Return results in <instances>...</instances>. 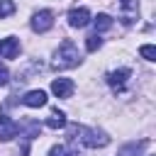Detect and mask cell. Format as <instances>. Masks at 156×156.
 <instances>
[{"mask_svg":"<svg viewBox=\"0 0 156 156\" xmlns=\"http://www.w3.org/2000/svg\"><path fill=\"white\" fill-rule=\"evenodd\" d=\"M46 127H49V129H61V127H66V115L56 107V110L51 112V117L46 119Z\"/></svg>","mask_w":156,"mask_h":156,"instance_id":"cell-10","label":"cell"},{"mask_svg":"<svg viewBox=\"0 0 156 156\" xmlns=\"http://www.w3.org/2000/svg\"><path fill=\"white\" fill-rule=\"evenodd\" d=\"M27 151H29V144H24V146L20 149V154H17V156H27Z\"/></svg>","mask_w":156,"mask_h":156,"instance_id":"cell-18","label":"cell"},{"mask_svg":"<svg viewBox=\"0 0 156 156\" xmlns=\"http://www.w3.org/2000/svg\"><path fill=\"white\" fill-rule=\"evenodd\" d=\"M7 80H10V71H7V66L0 63V85H7Z\"/></svg>","mask_w":156,"mask_h":156,"instance_id":"cell-17","label":"cell"},{"mask_svg":"<svg viewBox=\"0 0 156 156\" xmlns=\"http://www.w3.org/2000/svg\"><path fill=\"white\" fill-rule=\"evenodd\" d=\"M146 144H149L146 139H141L139 144H127V146H122V149H119V154H122V156H132V154H139V151H141Z\"/></svg>","mask_w":156,"mask_h":156,"instance_id":"cell-12","label":"cell"},{"mask_svg":"<svg viewBox=\"0 0 156 156\" xmlns=\"http://www.w3.org/2000/svg\"><path fill=\"white\" fill-rule=\"evenodd\" d=\"M20 134V124L10 119L7 115H0V141H10Z\"/></svg>","mask_w":156,"mask_h":156,"instance_id":"cell-5","label":"cell"},{"mask_svg":"<svg viewBox=\"0 0 156 156\" xmlns=\"http://www.w3.org/2000/svg\"><path fill=\"white\" fill-rule=\"evenodd\" d=\"M100 46H102V39H100V34H98V32H95V34H90V37L85 39V49H88V51H98Z\"/></svg>","mask_w":156,"mask_h":156,"instance_id":"cell-13","label":"cell"},{"mask_svg":"<svg viewBox=\"0 0 156 156\" xmlns=\"http://www.w3.org/2000/svg\"><path fill=\"white\" fill-rule=\"evenodd\" d=\"M73 90H76V85L71 78H54V83H51V93L56 98H71Z\"/></svg>","mask_w":156,"mask_h":156,"instance_id":"cell-6","label":"cell"},{"mask_svg":"<svg viewBox=\"0 0 156 156\" xmlns=\"http://www.w3.org/2000/svg\"><path fill=\"white\" fill-rule=\"evenodd\" d=\"M49 156H73V151H68L63 144H56V146L49 149Z\"/></svg>","mask_w":156,"mask_h":156,"instance_id":"cell-16","label":"cell"},{"mask_svg":"<svg viewBox=\"0 0 156 156\" xmlns=\"http://www.w3.org/2000/svg\"><path fill=\"white\" fill-rule=\"evenodd\" d=\"M68 141L71 144H83L88 149H102L110 144V136L102 129H90L83 124H71L68 127Z\"/></svg>","mask_w":156,"mask_h":156,"instance_id":"cell-1","label":"cell"},{"mask_svg":"<svg viewBox=\"0 0 156 156\" xmlns=\"http://www.w3.org/2000/svg\"><path fill=\"white\" fill-rule=\"evenodd\" d=\"M15 12V2L12 0H0V20L2 17H10Z\"/></svg>","mask_w":156,"mask_h":156,"instance_id":"cell-15","label":"cell"},{"mask_svg":"<svg viewBox=\"0 0 156 156\" xmlns=\"http://www.w3.org/2000/svg\"><path fill=\"white\" fill-rule=\"evenodd\" d=\"M90 22L95 24V32H98V34L112 27V17H110V15H105V12H100V15H98V17H93Z\"/></svg>","mask_w":156,"mask_h":156,"instance_id":"cell-11","label":"cell"},{"mask_svg":"<svg viewBox=\"0 0 156 156\" xmlns=\"http://www.w3.org/2000/svg\"><path fill=\"white\" fill-rule=\"evenodd\" d=\"M139 54H141L146 61H156V46H154V44H141V46H139Z\"/></svg>","mask_w":156,"mask_h":156,"instance_id":"cell-14","label":"cell"},{"mask_svg":"<svg viewBox=\"0 0 156 156\" xmlns=\"http://www.w3.org/2000/svg\"><path fill=\"white\" fill-rule=\"evenodd\" d=\"M90 20H93V15H90L88 7H73L68 12V24L73 29H83L85 24H90Z\"/></svg>","mask_w":156,"mask_h":156,"instance_id":"cell-4","label":"cell"},{"mask_svg":"<svg viewBox=\"0 0 156 156\" xmlns=\"http://www.w3.org/2000/svg\"><path fill=\"white\" fill-rule=\"evenodd\" d=\"M17 54H20V39L7 37L0 41V56L2 58H17Z\"/></svg>","mask_w":156,"mask_h":156,"instance_id":"cell-7","label":"cell"},{"mask_svg":"<svg viewBox=\"0 0 156 156\" xmlns=\"http://www.w3.org/2000/svg\"><path fill=\"white\" fill-rule=\"evenodd\" d=\"M29 27H32L37 34L49 32V29L54 27V12H51V10H39V12H34V15H32Z\"/></svg>","mask_w":156,"mask_h":156,"instance_id":"cell-3","label":"cell"},{"mask_svg":"<svg viewBox=\"0 0 156 156\" xmlns=\"http://www.w3.org/2000/svg\"><path fill=\"white\" fill-rule=\"evenodd\" d=\"M129 76H132L129 68H117V71H110V73H107V83H110L112 88H122Z\"/></svg>","mask_w":156,"mask_h":156,"instance_id":"cell-9","label":"cell"},{"mask_svg":"<svg viewBox=\"0 0 156 156\" xmlns=\"http://www.w3.org/2000/svg\"><path fill=\"white\" fill-rule=\"evenodd\" d=\"M22 102L27 107H44L46 105V93L44 90H29V93H24Z\"/></svg>","mask_w":156,"mask_h":156,"instance_id":"cell-8","label":"cell"},{"mask_svg":"<svg viewBox=\"0 0 156 156\" xmlns=\"http://www.w3.org/2000/svg\"><path fill=\"white\" fill-rule=\"evenodd\" d=\"M80 63V54H78V46L71 41V39H63L61 46L56 49L54 54V61H51V68L56 71H66V68H73Z\"/></svg>","mask_w":156,"mask_h":156,"instance_id":"cell-2","label":"cell"}]
</instances>
